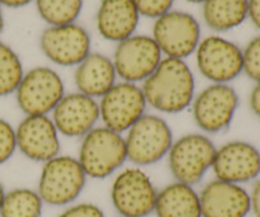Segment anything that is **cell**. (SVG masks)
Instances as JSON below:
<instances>
[{"instance_id": "1", "label": "cell", "mask_w": 260, "mask_h": 217, "mask_svg": "<svg viewBox=\"0 0 260 217\" xmlns=\"http://www.w3.org/2000/svg\"><path fill=\"white\" fill-rule=\"evenodd\" d=\"M141 88L147 107L162 114L182 113L196 96L194 74L185 60L162 57Z\"/></svg>"}, {"instance_id": "2", "label": "cell", "mask_w": 260, "mask_h": 217, "mask_svg": "<svg viewBox=\"0 0 260 217\" xmlns=\"http://www.w3.org/2000/svg\"><path fill=\"white\" fill-rule=\"evenodd\" d=\"M80 140L78 160L88 178L106 179L127 162L124 136L103 125L94 127Z\"/></svg>"}, {"instance_id": "3", "label": "cell", "mask_w": 260, "mask_h": 217, "mask_svg": "<svg viewBox=\"0 0 260 217\" xmlns=\"http://www.w3.org/2000/svg\"><path fill=\"white\" fill-rule=\"evenodd\" d=\"M86 179L78 158L58 154L42 164L36 191L45 205L66 207L80 197Z\"/></svg>"}, {"instance_id": "4", "label": "cell", "mask_w": 260, "mask_h": 217, "mask_svg": "<svg viewBox=\"0 0 260 217\" xmlns=\"http://www.w3.org/2000/svg\"><path fill=\"white\" fill-rule=\"evenodd\" d=\"M127 162L144 168L167 158L174 136L167 119L156 113H145L126 134Z\"/></svg>"}, {"instance_id": "5", "label": "cell", "mask_w": 260, "mask_h": 217, "mask_svg": "<svg viewBox=\"0 0 260 217\" xmlns=\"http://www.w3.org/2000/svg\"><path fill=\"white\" fill-rule=\"evenodd\" d=\"M216 150L215 142L203 132H189L175 139L167 155L173 178L194 187L212 169Z\"/></svg>"}, {"instance_id": "6", "label": "cell", "mask_w": 260, "mask_h": 217, "mask_svg": "<svg viewBox=\"0 0 260 217\" xmlns=\"http://www.w3.org/2000/svg\"><path fill=\"white\" fill-rule=\"evenodd\" d=\"M111 202L122 217H147L154 213L157 188L142 168L118 170L111 185Z\"/></svg>"}, {"instance_id": "7", "label": "cell", "mask_w": 260, "mask_h": 217, "mask_svg": "<svg viewBox=\"0 0 260 217\" xmlns=\"http://www.w3.org/2000/svg\"><path fill=\"white\" fill-rule=\"evenodd\" d=\"M239 104L240 98L234 86L211 83L196 94L189 108L198 129L210 136L231 126Z\"/></svg>"}, {"instance_id": "8", "label": "cell", "mask_w": 260, "mask_h": 217, "mask_svg": "<svg viewBox=\"0 0 260 217\" xmlns=\"http://www.w3.org/2000/svg\"><path fill=\"white\" fill-rule=\"evenodd\" d=\"M14 94L24 116H50L66 91L57 71L48 66H36L24 73Z\"/></svg>"}, {"instance_id": "9", "label": "cell", "mask_w": 260, "mask_h": 217, "mask_svg": "<svg viewBox=\"0 0 260 217\" xmlns=\"http://www.w3.org/2000/svg\"><path fill=\"white\" fill-rule=\"evenodd\" d=\"M151 37L164 57L185 60L200 45L201 24L190 13L172 9L155 19Z\"/></svg>"}, {"instance_id": "10", "label": "cell", "mask_w": 260, "mask_h": 217, "mask_svg": "<svg viewBox=\"0 0 260 217\" xmlns=\"http://www.w3.org/2000/svg\"><path fill=\"white\" fill-rule=\"evenodd\" d=\"M99 116L103 126L126 134L145 113L147 102L140 84L117 81L101 99Z\"/></svg>"}, {"instance_id": "11", "label": "cell", "mask_w": 260, "mask_h": 217, "mask_svg": "<svg viewBox=\"0 0 260 217\" xmlns=\"http://www.w3.org/2000/svg\"><path fill=\"white\" fill-rule=\"evenodd\" d=\"M201 75L211 83L230 84L243 74V50L221 36H207L196 50Z\"/></svg>"}, {"instance_id": "12", "label": "cell", "mask_w": 260, "mask_h": 217, "mask_svg": "<svg viewBox=\"0 0 260 217\" xmlns=\"http://www.w3.org/2000/svg\"><path fill=\"white\" fill-rule=\"evenodd\" d=\"M162 57L151 36L134 35L117 43L112 61L122 81L140 84L154 73Z\"/></svg>"}, {"instance_id": "13", "label": "cell", "mask_w": 260, "mask_h": 217, "mask_svg": "<svg viewBox=\"0 0 260 217\" xmlns=\"http://www.w3.org/2000/svg\"><path fill=\"white\" fill-rule=\"evenodd\" d=\"M40 47L55 65L76 68L90 53L91 38L88 30L78 23L48 25L40 36Z\"/></svg>"}, {"instance_id": "14", "label": "cell", "mask_w": 260, "mask_h": 217, "mask_svg": "<svg viewBox=\"0 0 260 217\" xmlns=\"http://www.w3.org/2000/svg\"><path fill=\"white\" fill-rule=\"evenodd\" d=\"M216 179L244 185L260 177V150L244 140H233L217 147L212 169Z\"/></svg>"}, {"instance_id": "15", "label": "cell", "mask_w": 260, "mask_h": 217, "mask_svg": "<svg viewBox=\"0 0 260 217\" xmlns=\"http://www.w3.org/2000/svg\"><path fill=\"white\" fill-rule=\"evenodd\" d=\"M17 150L35 163L48 162L61 150L60 134L50 116H24L15 127Z\"/></svg>"}, {"instance_id": "16", "label": "cell", "mask_w": 260, "mask_h": 217, "mask_svg": "<svg viewBox=\"0 0 260 217\" xmlns=\"http://www.w3.org/2000/svg\"><path fill=\"white\" fill-rule=\"evenodd\" d=\"M50 117L60 136L81 139L98 126V122L101 121L98 99L78 90L66 93L51 112Z\"/></svg>"}, {"instance_id": "17", "label": "cell", "mask_w": 260, "mask_h": 217, "mask_svg": "<svg viewBox=\"0 0 260 217\" xmlns=\"http://www.w3.org/2000/svg\"><path fill=\"white\" fill-rule=\"evenodd\" d=\"M200 193L202 217H248L250 195L244 185L212 179Z\"/></svg>"}, {"instance_id": "18", "label": "cell", "mask_w": 260, "mask_h": 217, "mask_svg": "<svg viewBox=\"0 0 260 217\" xmlns=\"http://www.w3.org/2000/svg\"><path fill=\"white\" fill-rule=\"evenodd\" d=\"M141 15L132 0H101L95 15L99 35L111 42H121L135 35Z\"/></svg>"}, {"instance_id": "19", "label": "cell", "mask_w": 260, "mask_h": 217, "mask_svg": "<svg viewBox=\"0 0 260 217\" xmlns=\"http://www.w3.org/2000/svg\"><path fill=\"white\" fill-rule=\"evenodd\" d=\"M117 73L111 57L90 52L75 69L74 81L78 91L101 99L117 83Z\"/></svg>"}, {"instance_id": "20", "label": "cell", "mask_w": 260, "mask_h": 217, "mask_svg": "<svg viewBox=\"0 0 260 217\" xmlns=\"http://www.w3.org/2000/svg\"><path fill=\"white\" fill-rule=\"evenodd\" d=\"M156 217H202L200 193L193 185L174 180L157 191Z\"/></svg>"}, {"instance_id": "21", "label": "cell", "mask_w": 260, "mask_h": 217, "mask_svg": "<svg viewBox=\"0 0 260 217\" xmlns=\"http://www.w3.org/2000/svg\"><path fill=\"white\" fill-rule=\"evenodd\" d=\"M202 17L215 32L235 29L248 19V0H206L202 4Z\"/></svg>"}, {"instance_id": "22", "label": "cell", "mask_w": 260, "mask_h": 217, "mask_svg": "<svg viewBox=\"0 0 260 217\" xmlns=\"http://www.w3.org/2000/svg\"><path fill=\"white\" fill-rule=\"evenodd\" d=\"M43 201L36 190L14 188L5 193L0 207V217H41Z\"/></svg>"}, {"instance_id": "23", "label": "cell", "mask_w": 260, "mask_h": 217, "mask_svg": "<svg viewBox=\"0 0 260 217\" xmlns=\"http://www.w3.org/2000/svg\"><path fill=\"white\" fill-rule=\"evenodd\" d=\"M40 17L48 25L76 23L83 10V0H35Z\"/></svg>"}, {"instance_id": "24", "label": "cell", "mask_w": 260, "mask_h": 217, "mask_svg": "<svg viewBox=\"0 0 260 217\" xmlns=\"http://www.w3.org/2000/svg\"><path fill=\"white\" fill-rule=\"evenodd\" d=\"M24 75V69L18 53L0 41V97L15 93Z\"/></svg>"}, {"instance_id": "25", "label": "cell", "mask_w": 260, "mask_h": 217, "mask_svg": "<svg viewBox=\"0 0 260 217\" xmlns=\"http://www.w3.org/2000/svg\"><path fill=\"white\" fill-rule=\"evenodd\" d=\"M243 73L254 83L260 81V35L251 38L243 50Z\"/></svg>"}, {"instance_id": "26", "label": "cell", "mask_w": 260, "mask_h": 217, "mask_svg": "<svg viewBox=\"0 0 260 217\" xmlns=\"http://www.w3.org/2000/svg\"><path fill=\"white\" fill-rule=\"evenodd\" d=\"M17 151V139H15V127L9 121L0 117V165L12 159Z\"/></svg>"}, {"instance_id": "27", "label": "cell", "mask_w": 260, "mask_h": 217, "mask_svg": "<svg viewBox=\"0 0 260 217\" xmlns=\"http://www.w3.org/2000/svg\"><path fill=\"white\" fill-rule=\"evenodd\" d=\"M140 15L147 18L161 17L165 13L170 12L174 4V0H132Z\"/></svg>"}, {"instance_id": "28", "label": "cell", "mask_w": 260, "mask_h": 217, "mask_svg": "<svg viewBox=\"0 0 260 217\" xmlns=\"http://www.w3.org/2000/svg\"><path fill=\"white\" fill-rule=\"evenodd\" d=\"M57 217H106V215L95 203L80 202L66 206Z\"/></svg>"}, {"instance_id": "29", "label": "cell", "mask_w": 260, "mask_h": 217, "mask_svg": "<svg viewBox=\"0 0 260 217\" xmlns=\"http://www.w3.org/2000/svg\"><path fill=\"white\" fill-rule=\"evenodd\" d=\"M249 195H250V213L255 217H260V177L255 180Z\"/></svg>"}, {"instance_id": "30", "label": "cell", "mask_w": 260, "mask_h": 217, "mask_svg": "<svg viewBox=\"0 0 260 217\" xmlns=\"http://www.w3.org/2000/svg\"><path fill=\"white\" fill-rule=\"evenodd\" d=\"M249 107L254 116L260 118V81L255 83L249 96Z\"/></svg>"}, {"instance_id": "31", "label": "cell", "mask_w": 260, "mask_h": 217, "mask_svg": "<svg viewBox=\"0 0 260 217\" xmlns=\"http://www.w3.org/2000/svg\"><path fill=\"white\" fill-rule=\"evenodd\" d=\"M248 18L260 30V0H248Z\"/></svg>"}, {"instance_id": "32", "label": "cell", "mask_w": 260, "mask_h": 217, "mask_svg": "<svg viewBox=\"0 0 260 217\" xmlns=\"http://www.w3.org/2000/svg\"><path fill=\"white\" fill-rule=\"evenodd\" d=\"M35 0H0V5L2 7H8V8H23L25 5L30 4Z\"/></svg>"}, {"instance_id": "33", "label": "cell", "mask_w": 260, "mask_h": 217, "mask_svg": "<svg viewBox=\"0 0 260 217\" xmlns=\"http://www.w3.org/2000/svg\"><path fill=\"white\" fill-rule=\"evenodd\" d=\"M5 193H7V191H5L4 184H3L2 180H0V207H2V203H3V200H4V197H5Z\"/></svg>"}, {"instance_id": "34", "label": "cell", "mask_w": 260, "mask_h": 217, "mask_svg": "<svg viewBox=\"0 0 260 217\" xmlns=\"http://www.w3.org/2000/svg\"><path fill=\"white\" fill-rule=\"evenodd\" d=\"M3 29H4V15H3L2 5H0V33L3 32Z\"/></svg>"}, {"instance_id": "35", "label": "cell", "mask_w": 260, "mask_h": 217, "mask_svg": "<svg viewBox=\"0 0 260 217\" xmlns=\"http://www.w3.org/2000/svg\"><path fill=\"white\" fill-rule=\"evenodd\" d=\"M187 2L193 3V4H203V3H205L206 0H187Z\"/></svg>"}, {"instance_id": "36", "label": "cell", "mask_w": 260, "mask_h": 217, "mask_svg": "<svg viewBox=\"0 0 260 217\" xmlns=\"http://www.w3.org/2000/svg\"><path fill=\"white\" fill-rule=\"evenodd\" d=\"M118 217H122V216H118Z\"/></svg>"}]
</instances>
